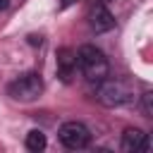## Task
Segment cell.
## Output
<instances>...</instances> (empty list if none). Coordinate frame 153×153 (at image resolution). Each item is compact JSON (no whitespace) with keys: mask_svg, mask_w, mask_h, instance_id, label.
I'll return each instance as SVG.
<instances>
[{"mask_svg":"<svg viewBox=\"0 0 153 153\" xmlns=\"http://www.w3.org/2000/svg\"><path fill=\"white\" fill-rule=\"evenodd\" d=\"M62 146L72 148V151H79V148H86L88 141H91V131L81 124V122H65L57 131Z\"/></svg>","mask_w":153,"mask_h":153,"instance_id":"4","label":"cell"},{"mask_svg":"<svg viewBox=\"0 0 153 153\" xmlns=\"http://www.w3.org/2000/svg\"><path fill=\"white\" fill-rule=\"evenodd\" d=\"M76 67H79V62H76V50H72V48L57 50V76H60L62 81H69V79L76 74Z\"/></svg>","mask_w":153,"mask_h":153,"instance_id":"5","label":"cell"},{"mask_svg":"<svg viewBox=\"0 0 153 153\" xmlns=\"http://www.w3.org/2000/svg\"><path fill=\"white\" fill-rule=\"evenodd\" d=\"M151 98H153V93H143V112L146 115H151Z\"/></svg>","mask_w":153,"mask_h":153,"instance_id":"9","label":"cell"},{"mask_svg":"<svg viewBox=\"0 0 153 153\" xmlns=\"http://www.w3.org/2000/svg\"><path fill=\"white\" fill-rule=\"evenodd\" d=\"M88 24H91V29H93L96 33H100V31H108V29H112L115 19H112V14L108 12V7H105L103 2H96V5L91 7Z\"/></svg>","mask_w":153,"mask_h":153,"instance_id":"6","label":"cell"},{"mask_svg":"<svg viewBox=\"0 0 153 153\" xmlns=\"http://www.w3.org/2000/svg\"><path fill=\"white\" fill-rule=\"evenodd\" d=\"M72 2H76V0H60V5H62V7H69Z\"/></svg>","mask_w":153,"mask_h":153,"instance_id":"11","label":"cell"},{"mask_svg":"<svg viewBox=\"0 0 153 153\" xmlns=\"http://www.w3.org/2000/svg\"><path fill=\"white\" fill-rule=\"evenodd\" d=\"M26 148L29 151H43L45 148V134L38 129H31L26 134Z\"/></svg>","mask_w":153,"mask_h":153,"instance_id":"8","label":"cell"},{"mask_svg":"<svg viewBox=\"0 0 153 153\" xmlns=\"http://www.w3.org/2000/svg\"><path fill=\"white\" fill-rule=\"evenodd\" d=\"M7 7H10V0H0V12L7 10Z\"/></svg>","mask_w":153,"mask_h":153,"instance_id":"10","label":"cell"},{"mask_svg":"<svg viewBox=\"0 0 153 153\" xmlns=\"http://www.w3.org/2000/svg\"><path fill=\"white\" fill-rule=\"evenodd\" d=\"M76 62H79L81 74L88 81H93V84L103 81L108 76V72H110V65H108L105 53L100 48H96V45H81L76 50Z\"/></svg>","mask_w":153,"mask_h":153,"instance_id":"1","label":"cell"},{"mask_svg":"<svg viewBox=\"0 0 153 153\" xmlns=\"http://www.w3.org/2000/svg\"><path fill=\"white\" fill-rule=\"evenodd\" d=\"M100 86H98V91H96V98L103 103V105H110V108H115V105H124V103H129V100H134V86L129 84V81H124V79H103V81H98Z\"/></svg>","mask_w":153,"mask_h":153,"instance_id":"2","label":"cell"},{"mask_svg":"<svg viewBox=\"0 0 153 153\" xmlns=\"http://www.w3.org/2000/svg\"><path fill=\"white\" fill-rule=\"evenodd\" d=\"M7 93H10L14 100H19V103H31V100H36V98L43 93V79H41V74H36V72H26V74L17 76V79L7 86Z\"/></svg>","mask_w":153,"mask_h":153,"instance_id":"3","label":"cell"},{"mask_svg":"<svg viewBox=\"0 0 153 153\" xmlns=\"http://www.w3.org/2000/svg\"><path fill=\"white\" fill-rule=\"evenodd\" d=\"M122 151H127V153L148 151V136L141 129H127L122 134Z\"/></svg>","mask_w":153,"mask_h":153,"instance_id":"7","label":"cell"}]
</instances>
